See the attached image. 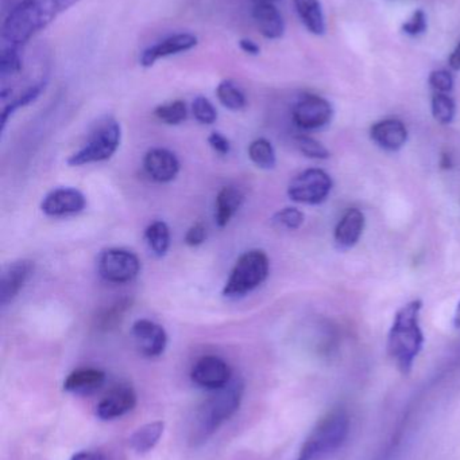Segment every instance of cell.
Masks as SVG:
<instances>
[{
	"instance_id": "obj_1",
	"label": "cell",
	"mask_w": 460,
	"mask_h": 460,
	"mask_svg": "<svg viewBox=\"0 0 460 460\" xmlns=\"http://www.w3.org/2000/svg\"><path fill=\"white\" fill-rule=\"evenodd\" d=\"M80 0H19L5 16L2 26V46H24L62 13Z\"/></svg>"
},
{
	"instance_id": "obj_2",
	"label": "cell",
	"mask_w": 460,
	"mask_h": 460,
	"mask_svg": "<svg viewBox=\"0 0 460 460\" xmlns=\"http://www.w3.org/2000/svg\"><path fill=\"white\" fill-rule=\"evenodd\" d=\"M243 394L245 384L240 378H235L229 385L213 392V394L197 408L188 432V440L192 447L204 445L239 411Z\"/></svg>"
},
{
	"instance_id": "obj_3",
	"label": "cell",
	"mask_w": 460,
	"mask_h": 460,
	"mask_svg": "<svg viewBox=\"0 0 460 460\" xmlns=\"http://www.w3.org/2000/svg\"><path fill=\"white\" fill-rule=\"evenodd\" d=\"M421 310L423 302L420 299L408 303L397 311L389 332L386 343L389 358L404 376L410 375L416 359L424 348V334L420 323Z\"/></svg>"
},
{
	"instance_id": "obj_4",
	"label": "cell",
	"mask_w": 460,
	"mask_h": 460,
	"mask_svg": "<svg viewBox=\"0 0 460 460\" xmlns=\"http://www.w3.org/2000/svg\"><path fill=\"white\" fill-rule=\"evenodd\" d=\"M350 416L343 408L327 412L313 427L296 460H327L338 453L350 435Z\"/></svg>"
},
{
	"instance_id": "obj_5",
	"label": "cell",
	"mask_w": 460,
	"mask_h": 460,
	"mask_svg": "<svg viewBox=\"0 0 460 460\" xmlns=\"http://www.w3.org/2000/svg\"><path fill=\"white\" fill-rule=\"evenodd\" d=\"M269 270V257L264 251L251 249L245 252L235 262L224 284L223 296L235 299L250 294L266 280Z\"/></svg>"
},
{
	"instance_id": "obj_6",
	"label": "cell",
	"mask_w": 460,
	"mask_h": 460,
	"mask_svg": "<svg viewBox=\"0 0 460 460\" xmlns=\"http://www.w3.org/2000/svg\"><path fill=\"white\" fill-rule=\"evenodd\" d=\"M122 127L115 119L107 116L95 124L86 145L68 159L69 166H84L110 159L121 146Z\"/></svg>"
},
{
	"instance_id": "obj_7",
	"label": "cell",
	"mask_w": 460,
	"mask_h": 460,
	"mask_svg": "<svg viewBox=\"0 0 460 460\" xmlns=\"http://www.w3.org/2000/svg\"><path fill=\"white\" fill-rule=\"evenodd\" d=\"M332 190V180L324 170L308 169L289 183L288 196L292 201L304 205H320Z\"/></svg>"
},
{
	"instance_id": "obj_8",
	"label": "cell",
	"mask_w": 460,
	"mask_h": 460,
	"mask_svg": "<svg viewBox=\"0 0 460 460\" xmlns=\"http://www.w3.org/2000/svg\"><path fill=\"white\" fill-rule=\"evenodd\" d=\"M97 270L110 283H129L140 273V261L137 254L127 249L111 248L100 254Z\"/></svg>"
},
{
	"instance_id": "obj_9",
	"label": "cell",
	"mask_w": 460,
	"mask_h": 460,
	"mask_svg": "<svg viewBox=\"0 0 460 460\" xmlns=\"http://www.w3.org/2000/svg\"><path fill=\"white\" fill-rule=\"evenodd\" d=\"M334 108L329 100L318 94H305L294 104L292 118L299 128L316 131L331 123Z\"/></svg>"
},
{
	"instance_id": "obj_10",
	"label": "cell",
	"mask_w": 460,
	"mask_h": 460,
	"mask_svg": "<svg viewBox=\"0 0 460 460\" xmlns=\"http://www.w3.org/2000/svg\"><path fill=\"white\" fill-rule=\"evenodd\" d=\"M191 378L199 388L215 392L231 383L232 370L221 357L205 356L192 367Z\"/></svg>"
},
{
	"instance_id": "obj_11",
	"label": "cell",
	"mask_w": 460,
	"mask_h": 460,
	"mask_svg": "<svg viewBox=\"0 0 460 460\" xmlns=\"http://www.w3.org/2000/svg\"><path fill=\"white\" fill-rule=\"evenodd\" d=\"M86 207V196L77 189H54L43 197L41 210L49 217H67L83 212Z\"/></svg>"
},
{
	"instance_id": "obj_12",
	"label": "cell",
	"mask_w": 460,
	"mask_h": 460,
	"mask_svg": "<svg viewBox=\"0 0 460 460\" xmlns=\"http://www.w3.org/2000/svg\"><path fill=\"white\" fill-rule=\"evenodd\" d=\"M199 40L196 35L191 32H178V34L169 35L159 42L149 46L148 49L140 54V66L151 67L157 61L167 57L177 56V54L185 53L196 48Z\"/></svg>"
},
{
	"instance_id": "obj_13",
	"label": "cell",
	"mask_w": 460,
	"mask_h": 460,
	"mask_svg": "<svg viewBox=\"0 0 460 460\" xmlns=\"http://www.w3.org/2000/svg\"><path fill=\"white\" fill-rule=\"evenodd\" d=\"M137 394L129 384L113 386L96 407V416L103 421H113L131 412L137 405Z\"/></svg>"
},
{
	"instance_id": "obj_14",
	"label": "cell",
	"mask_w": 460,
	"mask_h": 460,
	"mask_svg": "<svg viewBox=\"0 0 460 460\" xmlns=\"http://www.w3.org/2000/svg\"><path fill=\"white\" fill-rule=\"evenodd\" d=\"M135 345L148 358L161 357L167 350V334L164 327L149 319H138L131 327Z\"/></svg>"
},
{
	"instance_id": "obj_15",
	"label": "cell",
	"mask_w": 460,
	"mask_h": 460,
	"mask_svg": "<svg viewBox=\"0 0 460 460\" xmlns=\"http://www.w3.org/2000/svg\"><path fill=\"white\" fill-rule=\"evenodd\" d=\"M143 167L151 180L159 183L172 182L180 172V162L167 148H151L143 159Z\"/></svg>"
},
{
	"instance_id": "obj_16",
	"label": "cell",
	"mask_w": 460,
	"mask_h": 460,
	"mask_svg": "<svg viewBox=\"0 0 460 460\" xmlns=\"http://www.w3.org/2000/svg\"><path fill=\"white\" fill-rule=\"evenodd\" d=\"M370 137L383 150L396 153L407 145L408 129L399 119H385L370 128Z\"/></svg>"
},
{
	"instance_id": "obj_17",
	"label": "cell",
	"mask_w": 460,
	"mask_h": 460,
	"mask_svg": "<svg viewBox=\"0 0 460 460\" xmlns=\"http://www.w3.org/2000/svg\"><path fill=\"white\" fill-rule=\"evenodd\" d=\"M32 270L34 264L30 260H18L5 268L0 281V303L3 307L18 296L32 276Z\"/></svg>"
},
{
	"instance_id": "obj_18",
	"label": "cell",
	"mask_w": 460,
	"mask_h": 460,
	"mask_svg": "<svg viewBox=\"0 0 460 460\" xmlns=\"http://www.w3.org/2000/svg\"><path fill=\"white\" fill-rule=\"evenodd\" d=\"M254 23L267 40H280L285 32V22L278 8L272 2L259 0L253 7Z\"/></svg>"
},
{
	"instance_id": "obj_19",
	"label": "cell",
	"mask_w": 460,
	"mask_h": 460,
	"mask_svg": "<svg viewBox=\"0 0 460 460\" xmlns=\"http://www.w3.org/2000/svg\"><path fill=\"white\" fill-rule=\"evenodd\" d=\"M365 215L359 209H348L335 228L334 240L338 249L348 251L361 240L365 229Z\"/></svg>"
},
{
	"instance_id": "obj_20",
	"label": "cell",
	"mask_w": 460,
	"mask_h": 460,
	"mask_svg": "<svg viewBox=\"0 0 460 460\" xmlns=\"http://www.w3.org/2000/svg\"><path fill=\"white\" fill-rule=\"evenodd\" d=\"M105 383V373L96 367L73 370L64 381V389L78 396H88L99 391Z\"/></svg>"
},
{
	"instance_id": "obj_21",
	"label": "cell",
	"mask_w": 460,
	"mask_h": 460,
	"mask_svg": "<svg viewBox=\"0 0 460 460\" xmlns=\"http://www.w3.org/2000/svg\"><path fill=\"white\" fill-rule=\"evenodd\" d=\"M243 204V194L235 188H223L216 196L215 221L219 228L229 226Z\"/></svg>"
},
{
	"instance_id": "obj_22",
	"label": "cell",
	"mask_w": 460,
	"mask_h": 460,
	"mask_svg": "<svg viewBox=\"0 0 460 460\" xmlns=\"http://www.w3.org/2000/svg\"><path fill=\"white\" fill-rule=\"evenodd\" d=\"M165 424L164 421H151V423L145 424V426L138 429L134 434L130 437V447L140 454V456H145V454L150 453L159 440H161L162 435H164Z\"/></svg>"
},
{
	"instance_id": "obj_23",
	"label": "cell",
	"mask_w": 460,
	"mask_h": 460,
	"mask_svg": "<svg viewBox=\"0 0 460 460\" xmlns=\"http://www.w3.org/2000/svg\"><path fill=\"white\" fill-rule=\"evenodd\" d=\"M293 4L308 31L315 35L326 32L323 8L319 0H293Z\"/></svg>"
},
{
	"instance_id": "obj_24",
	"label": "cell",
	"mask_w": 460,
	"mask_h": 460,
	"mask_svg": "<svg viewBox=\"0 0 460 460\" xmlns=\"http://www.w3.org/2000/svg\"><path fill=\"white\" fill-rule=\"evenodd\" d=\"M46 85H48V78H42V80L37 81V83L32 84L27 86L22 93L18 96L14 97L10 100V102L3 107L2 112V132L5 131V124H7L8 119L21 110V108L27 107V105L34 102L38 97L41 96L43 91H45Z\"/></svg>"
},
{
	"instance_id": "obj_25",
	"label": "cell",
	"mask_w": 460,
	"mask_h": 460,
	"mask_svg": "<svg viewBox=\"0 0 460 460\" xmlns=\"http://www.w3.org/2000/svg\"><path fill=\"white\" fill-rule=\"evenodd\" d=\"M219 102L227 110L239 112L248 107V99L242 89L231 80H223L216 88Z\"/></svg>"
},
{
	"instance_id": "obj_26",
	"label": "cell",
	"mask_w": 460,
	"mask_h": 460,
	"mask_svg": "<svg viewBox=\"0 0 460 460\" xmlns=\"http://www.w3.org/2000/svg\"><path fill=\"white\" fill-rule=\"evenodd\" d=\"M145 240L157 257H164L170 246L169 226L164 221H154L145 230Z\"/></svg>"
},
{
	"instance_id": "obj_27",
	"label": "cell",
	"mask_w": 460,
	"mask_h": 460,
	"mask_svg": "<svg viewBox=\"0 0 460 460\" xmlns=\"http://www.w3.org/2000/svg\"><path fill=\"white\" fill-rule=\"evenodd\" d=\"M248 158L262 170H273L277 164L275 147L265 137H259L251 142V145L248 146Z\"/></svg>"
},
{
	"instance_id": "obj_28",
	"label": "cell",
	"mask_w": 460,
	"mask_h": 460,
	"mask_svg": "<svg viewBox=\"0 0 460 460\" xmlns=\"http://www.w3.org/2000/svg\"><path fill=\"white\" fill-rule=\"evenodd\" d=\"M132 300L129 297L118 300V302L111 305V307L103 310L99 315L96 316L97 329L102 332H110L115 329L118 324H121L122 319L124 318V314L131 308Z\"/></svg>"
},
{
	"instance_id": "obj_29",
	"label": "cell",
	"mask_w": 460,
	"mask_h": 460,
	"mask_svg": "<svg viewBox=\"0 0 460 460\" xmlns=\"http://www.w3.org/2000/svg\"><path fill=\"white\" fill-rule=\"evenodd\" d=\"M154 115L167 126H178L188 118V108L183 100H175V102L158 105L154 110Z\"/></svg>"
},
{
	"instance_id": "obj_30",
	"label": "cell",
	"mask_w": 460,
	"mask_h": 460,
	"mask_svg": "<svg viewBox=\"0 0 460 460\" xmlns=\"http://www.w3.org/2000/svg\"><path fill=\"white\" fill-rule=\"evenodd\" d=\"M432 115L440 124H451L455 119L456 104L447 93H435L431 102Z\"/></svg>"
},
{
	"instance_id": "obj_31",
	"label": "cell",
	"mask_w": 460,
	"mask_h": 460,
	"mask_svg": "<svg viewBox=\"0 0 460 460\" xmlns=\"http://www.w3.org/2000/svg\"><path fill=\"white\" fill-rule=\"evenodd\" d=\"M296 146L300 153L307 156V158L316 159V161H324V159H329V156H331L326 146L321 145L319 140L313 139V137H307V135H300V137H297Z\"/></svg>"
},
{
	"instance_id": "obj_32",
	"label": "cell",
	"mask_w": 460,
	"mask_h": 460,
	"mask_svg": "<svg viewBox=\"0 0 460 460\" xmlns=\"http://www.w3.org/2000/svg\"><path fill=\"white\" fill-rule=\"evenodd\" d=\"M305 216L302 210L296 208H285L281 209L280 212L275 213L272 217V223L278 228L297 230L302 228L304 224Z\"/></svg>"
},
{
	"instance_id": "obj_33",
	"label": "cell",
	"mask_w": 460,
	"mask_h": 460,
	"mask_svg": "<svg viewBox=\"0 0 460 460\" xmlns=\"http://www.w3.org/2000/svg\"><path fill=\"white\" fill-rule=\"evenodd\" d=\"M192 112L199 123L211 126L218 120V111L213 107L212 102L204 96H197L192 104Z\"/></svg>"
},
{
	"instance_id": "obj_34",
	"label": "cell",
	"mask_w": 460,
	"mask_h": 460,
	"mask_svg": "<svg viewBox=\"0 0 460 460\" xmlns=\"http://www.w3.org/2000/svg\"><path fill=\"white\" fill-rule=\"evenodd\" d=\"M429 85L435 93H450L454 89V77L448 70H434L429 75Z\"/></svg>"
},
{
	"instance_id": "obj_35",
	"label": "cell",
	"mask_w": 460,
	"mask_h": 460,
	"mask_svg": "<svg viewBox=\"0 0 460 460\" xmlns=\"http://www.w3.org/2000/svg\"><path fill=\"white\" fill-rule=\"evenodd\" d=\"M402 31L405 34L412 35V37H418V35L423 34L427 31V15L423 10H418L413 13L412 18L402 24Z\"/></svg>"
},
{
	"instance_id": "obj_36",
	"label": "cell",
	"mask_w": 460,
	"mask_h": 460,
	"mask_svg": "<svg viewBox=\"0 0 460 460\" xmlns=\"http://www.w3.org/2000/svg\"><path fill=\"white\" fill-rule=\"evenodd\" d=\"M205 238H207V229H205L202 223H197L188 229L184 241H185L186 245L194 246H194H200L202 243H204Z\"/></svg>"
},
{
	"instance_id": "obj_37",
	"label": "cell",
	"mask_w": 460,
	"mask_h": 460,
	"mask_svg": "<svg viewBox=\"0 0 460 460\" xmlns=\"http://www.w3.org/2000/svg\"><path fill=\"white\" fill-rule=\"evenodd\" d=\"M208 143H210L212 150L215 151L216 154H219V155H229L230 151H231L230 140L227 139L224 135H221V132H212V134L208 137Z\"/></svg>"
},
{
	"instance_id": "obj_38",
	"label": "cell",
	"mask_w": 460,
	"mask_h": 460,
	"mask_svg": "<svg viewBox=\"0 0 460 460\" xmlns=\"http://www.w3.org/2000/svg\"><path fill=\"white\" fill-rule=\"evenodd\" d=\"M239 48L240 50L245 51L248 56L256 57L259 56V53H261V48H259L254 40H246V38L245 40H239Z\"/></svg>"
},
{
	"instance_id": "obj_39",
	"label": "cell",
	"mask_w": 460,
	"mask_h": 460,
	"mask_svg": "<svg viewBox=\"0 0 460 460\" xmlns=\"http://www.w3.org/2000/svg\"><path fill=\"white\" fill-rule=\"evenodd\" d=\"M70 460H107L104 456L100 453H95V451H80L72 456Z\"/></svg>"
},
{
	"instance_id": "obj_40",
	"label": "cell",
	"mask_w": 460,
	"mask_h": 460,
	"mask_svg": "<svg viewBox=\"0 0 460 460\" xmlns=\"http://www.w3.org/2000/svg\"><path fill=\"white\" fill-rule=\"evenodd\" d=\"M448 65L453 70H460V40L455 50L451 53L450 58H448Z\"/></svg>"
},
{
	"instance_id": "obj_41",
	"label": "cell",
	"mask_w": 460,
	"mask_h": 460,
	"mask_svg": "<svg viewBox=\"0 0 460 460\" xmlns=\"http://www.w3.org/2000/svg\"><path fill=\"white\" fill-rule=\"evenodd\" d=\"M454 323H455L456 329L460 330V302L456 307L455 316H454Z\"/></svg>"
},
{
	"instance_id": "obj_42",
	"label": "cell",
	"mask_w": 460,
	"mask_h": 460,
	"mask_svg": "<svg viewBox=\"0 0 460 460\" xmlns=\"http://www.w3.org/2000/svg\"><path fill=\"white\" fill-rule=\"evenodd\" d=\"M440 164H442L443 169H448V167H451L450 156L443 155L442 162H440Z\"/></svg>"
},
{
	"instance_id": "obj_43",
	"label": "cell",
	"mask_w": 460,
	"mask_h": 460,
	"mask_svg": "<svg viewBox=\"0 0 460 460\" xmlns=\"http://www.w3.org/2000/svg\"><path fill=\"white\" fill-rule=\"evenodd\" d=\"M262 2H275V0H262Z\"/></svg>"
}]
</instances>
